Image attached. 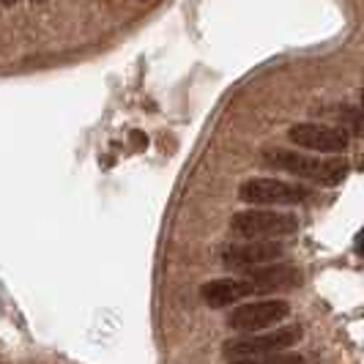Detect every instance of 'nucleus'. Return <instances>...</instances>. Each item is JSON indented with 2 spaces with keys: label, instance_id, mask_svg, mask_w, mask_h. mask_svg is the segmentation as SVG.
Wrapping results in <instances>:
<instances>
[{
  "label": "nucleus",
  "instance_id": "f257e3e1",
  "mask_svg": "<svg viewBox=\"0 0 364 364\" xmlns=\"http://www.w3.org/2000/svg\"><path fill=\"white\" fill-rule=\"evenodd\" d=\"M263 164H269L274 170L291 173L296 178L321 183V186H337L346 181L348 162L343 156H315V154H304V151H291V148H266L260 154Z\"/></svg>",
  "mask_w": 364,
  "mask_h": 364
},
{
  "label": "nucleus",
  "instance_id": "f03ea898",
  "mask_svg": "<svg viewBox=\"0 0 364 364\" xmlns=\"http://www.w3.org/2000/svg\"><path fill=\"white\" fill-rule=\"evenodd\" d=\"M304 328L299 323L282 328H269V331H255V334H238L222 343V356L225 359H266L274 353H282L301 340Z\"/></svg>",
  "mask_w": 364,
  "mask_h": 364
},
{
  "label": "nucleus",
  "instance_id": "7ed1b4c3",
  "mask_svg": "<svg viewBox=\"0 0 364 364\" xmlns=\"http://www.w3.org/2000/svg\"><path fill=\"white\" fill-rule=\"evenodd\" d=\"M299 230V217L293 211L277 208H244L230 219V233L236 238H285Z\"/></svg>",
  "mask_w": 364,
  "mask_h": 364
},
{
  "label": "nucleus",
  "instance_id": "20e7f679",
  "mask_svg": "<svg viewBox=\"0 0 364 364\" xmlns=\"http://www.w3.org/2000/svg\"><path fill=\"white\" fill-rule=\"evenodd\" d=\"M291 315V304L285 299H260V301H241L228 315V326L236 334H255L279 326Z\"/></svg>",
  "mask_w": 364,
  "mask_h": 364
},
{
  "label": "nucleus",
  "instance_id": "39448f33",
  "mask_svg": "<svg viewBox=\"0 0 364 364\" xmlns=\"http://www.w3.org/2000/svg\"><path fill=\"white\" fill-rule=\"evenodd\" d=\"M285 257V247L277 238H241L236 244H228L219 260L225 269L230 272H250V269H260Z\"/></svg>",
  "mask_w": 364,
  "mask_h": 364
},
{
  "label": "nucleus",
  "instance_id": "423d86ee",
  "mask_svg": "<svg viewBox=\"0 0 364 364\" xmlns=\"http://www.w3.org/2000/svg\"><path fill=\"white\" fill-rule=\"evenodd\" d=\"M310 198L312 192L307 186L282 178H250L238 186V200L247 205H299Z\"/></svg>",
  "mask_w": 364,
  "mask_h": 364
},
{
  "label": "nucleus",
  "instance_id": "0eeeda50",
  "mask_svg": "<svg viewBox=\"0 0 364 364\" xmlns=\"http://www.w3.org/2000/svg\"><path fill=\"white\" fill-rule=\"evenodd\" d=\"M288 140L293 146L304 148V151L328 154V156L346 154L348 146H350V137H348L346 129L328 127V124H296L288 132Z\"/></svg>",
  "mask_w": 364,
  "mask_h": 364
},
{
  "label": "nucleus",
  "instance_id": "6e6552de",
  "mask_svg": "<svg viewBox=\"0 0 364 364\" xmlns=\"http://www.w3.org/2000/svg\"><path fill=\"white\" fill-rule=\"evenodd\" d=\"M250 296H257L252 277H217V279H208L200 285L203 304L211 307V310L236 307Z\"/></svg>",
  "mask_w": 364,
  "mask_h": 364
},
{
  "label": "nucleus",
  "instance_id": "1a4fd4ad",
  "mask_svg": "<svg viewBox=\"0 0 364 364\" xmlns=\"http://www.w3.org/2000/svg\"><path fill=\"white\" fill-rule=\"evenodd\" d=\"M250 277L255 282L257 293H277V291H293L301 285V272L291 263H269L260 269H250Z\"/></svg>",
  "mask_w": 364,
  "mask_h": 364
},
{
  "label": "nucleus",
  "instance_id": "9d476101",
  "mask_svg": "<svg viewBox=\"0 0 364 364\" xmlns=\"http://www.w3.org/2000/svg\"><path fill=\"white\" fill-rule=\"evenodd\" d=\"M266 364H304V359H301L299 353H288V350H282V353L269 356V362Z\"/></svg>",
  "mask_w": 364,
  "mask_h": 364
},
{
  "label": "nucleus",
  "instance_id": "9b49d317",
  "mask_svg": "<svg viewBox=\"0 0 364 364\" xmlns=\"http://www.w3.org/2000/svg\"><path fill=\"white\" fill-rule=\"evenodd\" d=\"M353 250H356V252L364 257V228L359 230V233H356V238H353Z\"/></svg>",
  "mask_w": 364,
  "mask_h": 364
},
{
  "label": "nucleus",
  "instance_id": "f8f14e48",
  "mask_svg": "<svg viewBox=\"0 0 364 364\" xmlns=\"http://www.w3.org/2000/svg\"><path fill=\"white\" fill-rule=\"evenodd\" d=\"M269 362V356L266 359H230V364H266Z\"/></svg>",
  "mask_w": 364,
  "mask_h": 364
},
{
  "label": "nucleus",
  "instance_id": "ddd939ff",
  "mask_svg": "<svg viewBox=\"0 0 364 364\" xmlns=\"http://www.w3.org/2000/svg\"><path fill=\"white\" fill-rule=\"evenodd\" d=\"M3 6H6V9H11V6H14V0H3Z\"/></svg>",
  "mask_w": 364,
  "mask_h": 364
},
{
  "label": "nucleus",
  "instance_id": "4468645a",
  "mask_svg": "<svg viewBox=\"0 0 364 364\" xmlns=\"http://www.w3.org/2000/svg\"><path fill=\"white\" fill-rule=\"evenodd\" d=\"M31 3H44V0H31Z\"/></svg>",
  "mask_w": 364,
  "mask_h": 364
},
{
  "label": "nucleus",
  "instance_id": "2eb2a0df",
  "mask_svg": "<svg viewBox=\"0 0 364 364\" xmlns=\"http://www.w3.org/2000/svg\"><path fill=\"white\" fill-rule=\"evenodd\" d=\"M362 107H364V91H362Z\"/></svg>",
  "mask_w": 364,
  "mask_h": 364
}]
</instances>
